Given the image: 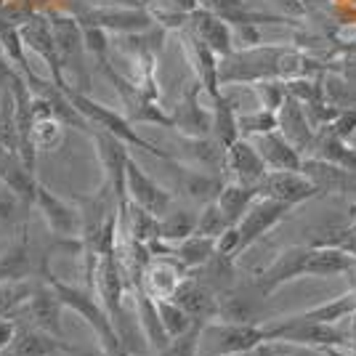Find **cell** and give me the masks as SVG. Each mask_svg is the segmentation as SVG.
Listing matches in <instances>:
<instances>
[{
    "mask_svg": "<svg viewBox=\"0 0 356 356\" xmlns=\"http://www.w3.org/2000/svg\"><path fill=\"white\" fill-rule=\"evenodd\" d=\"M226 356H258V348L255 351H242V354H226Z\"/></svg>",
    "mask_w": 356,
    "mask_h": 356,
    "instance_id": "cell-50",
    "label": "cell"
},
{
    "mask_svg": "<svg viewBox=\"0 0 356 356\" xmlns=\"http://www.w3.org/2000/svg\"><path fill=\"white\" fill-rule=\"evenodd\" d=\"M303 173L312 178L314 184L325 192H356V173L338 168V165L319 160V157H306L303 160Z\"/></svg>",
    "mask_w": 356,
    "mask_h": 356,
    "instance_id": "cell-30",
    "label": "cell"
},
{
    "mask_svg": "<svg viewBox=\"0 0 356 356\" xmlns=\"http://www.w3.org/2000/svg\"><path fill=\"white\" fill-rule=\"evenodd\" d=\"M96 6H144V0H96Z\"/></svg>",
    "mask_w": 356,
    "mask_h": 356,
    "instance_id": "cell-48",
    "label": "cell"
},
{
    "mask_svg": "<svg viewBox=\"0 0 356 356\" xmlns=\"http://www.w3.org/2000/svg\"><path fill=\"white\" fill-rule=\"evenodd\" d=\"M90 138L96 144L99 163L104 168V184L125 205L128 202V194H125V168H128V160H131L128 144L122 138H118V136L102 131V128H93V125H90Z\"/></svg>",
    "mask_w": 356,
    "mask_h": 356,
    "instance_id": "cell-13",
    "label": "cell"
},
{
    "mask_svg": "<svg viewBox=\"0 0 356 356\" xmlns=\"http://www.w3.org/2000/svg\"><path fill=\"white\" fill-rule=\"evenodd\" d=\"M312 157H319V160H327V163L356 173V149L348 141H343V138L332 136L330 131H325V128L316 136V147H314Z\"/></svg>",
    "mask_w": 356,
    "mask_h": 356,
    "instance_id": "cell-36",
    "label": "cell"
},
{
    "mask_svg": "<svg viewBox=\"0 0 356 356\" xmlns=\"http://www.w3.org/2000/svg\"><path fill=\"white\" fill-rule=\"evenodd\" d=\"M248 88H250V93L258 99V106L271 109V112H280V106L284 104V99L290 96L284 80H258V83H252Z\"/></svg>",
    "mask_w": 356,
    "mask_h": 356,
    "instance_id": "cell-41",
    "label": "cell"
},
{
    "mask_svg": "<svg viewBox=\"0 0 356 356\" xmlns=\"http://www.w3.org/2000/svg\"><path fill=\"white\" fill-rule=\"evenodd\" d=\"M210 106H213V134L210 136H213L223 149H229L237 138H242V136H239V122H237V115H239L237 104H234L226 93H221L218 99L210 102Z\"/></svg>",
    "mask_w": 356,
    "mask_h": 356,
    "instance_id": "cell-33",
    "label": "cell"
},
{
    "mask_svg": "<svg viewBox=\"0 0 356 356\" xmlns=\"http://www.w3.org/2000/svg\"><path fill=\"white\" fill-rule=\"evenodd\" d=\"M346 51H348V54H351V56L356 59V43L354 45H346Z\"/></svg>",
    "mask_w": 356,
    "mask_h": 356,
    "instance_id": "cell-52",
    "label": "cell"
},
{
    "mask_svg": "<svg viewBox=\"0 0 356 356\" xmlns=\"http://www.w3.org/2000/svg\"><path fill=\"white\" fill-rule=\"evenodd\" d=\"M239 122V136L242 138H255V136L271 134V131H280V120H277V112L271 109H250V112H239L237 115Z\"/></svg>",
    "mask_w": 356,
    "mask_h": 356,
    "instance_id": "cell-39",
    "label": "cell"
},
{
    "mask_svg": "<svg viewBox=\"0 0 356 356\" xmlns=\"http://www.w3.org/2000/svg\"><path fill=\"white\" fill-rule=\"evenodd\" d=\"M48 19H51V30H54V40H56V51H59L67 83L72 80V88L88 93V48H86V35H83L80 19L77 14H64V11H54V14H48Z\"/></svg>",
    "mask_w": 356,
    "mask_h": 356,
    "instance_id": "cell-3",
    "label": "cell"
},
{
    "mask_svg": "<svg viewBox=\"0 0 356 356\" xmlns=\"http://www.w3.org/2000/svg\"><path fill=\"white\" fill-rule=\"evenodd\" d=\"M32 205L38 208L43 223L48 226V232L56 239H80V232H83L80 205H72V202L61 200L59 194L51 192L45 184H38Z\"/></svg>",
    "mask_w": 356,
    "mask_h": 356,
    "instance_id": "cell-11",
    "label": "cell"
},
{
    "mask_svg": "<svg viewBox=\"0 0 356 356\" xmlns=\"http://www.w3.org/2000/svg\"><path fill=\"white\" fill-rule=\"evenodd\" d=\"M255 200H258V186H248V184H239V181H226L216 202L226 213L229 223L237 226Z\"/></svg>",
    "mask_w": 356,
    "mask_h": 356,
    "instance_id": "cell-34",
    "label": "cell"
},
{
    "mask_svg": "<svg viewBox=\"0 0 356 356\" xmlns=\"http://www.w3.org/2000/svg\"><path fill=\"white\" fill-rule=\"evenodd\" d=\"M125 194L131 202L147 208L154 216H165L173 208V192L165 189L163 184H157V178L149 176L134 157L128 160V168H125Z\"/></svg>",
    "mask_w": 356,
    "mask_h": 356,
    "instance_id": "cell-17",
    "label": "cell"
},
{
    "mask_svg": "<svg viewBox=\"0 0 356 356\" xmlns=\"http://www.w3.org/2000/svg\"><path fill=\"white\" fill-rule=\"evenodd\" d=\"M64 93H67V96H70V102L80 109V115L88 120V125L102 128V131H106V134H112V136H118V138H122L128 147L141 149V152H147V154L157 157V160H173V154H170V152L157 149L152 141H147L144 136H138L134 122L125 118V115L115 112L112 106H106V104H102V102H96V99H90L88 93L72 88V86H67Z\"/></svg>",
    "mask_w": 356,
    "mask_h": 356,
    "instance_id": "cell-4",
    "label": "cell"
},
{
    "mask_svg": "<svg viewBox=\"0 0 356 356\" xmlns=\"http://www.w3.org/2000/svg\"><path fill=\"white\" fill-rule=\"evenodd\" d=\"M343 234H348V237H351V234H356V221L351 223V226H348V229H346V232H343Z\"/></svg>",
    "mask_w": 356,
    "mask_h": 356,
    "instance_id": "cell-51",
    "label": "cell"
},
{
    "mask_svg": "<svg viewBox=\"0 0 356 356\" xmlns=\"http://www.w3.org/2000/svg\"><path fill=\"white\" fill-rule=\"evenodd\" d=\"M216 252L226 255V258H239V252H242V237H239L237 226H229L221 237L216 239Z\"/></svg>",
    "mask_w": 356,
    "mask_h": 356,
    "instance_id": "cell-46",
    "label": "cell"
},
{
    "mask_svg": "<svg viewBox=\"0 0 356 356\" xmlns=\"http://www.w3.org/2000/svg\"><path fill=\"white\" fill-rule=\"evenodd\" d=\"M168 165L173 168V176H176V189L186 200H192L197 205H208L213 200H218V194H221L223 184L221 176L218 173H208V170H200V168H194V165H186L181 163V160H168Z\"/></svg>",
    "mask_w": 356,
    "mask_h": 356,
    "instance_id": "cell-20",
    "label": "cell"
},
{
    "mask_svg": "<svg viewBox=\"0 0 356 356\" xmlns=\"http://www.w3.org/2000/svg\"><path fill=\"white\" fill-rule=\"evenodd\" d=\"M202 325H205V322H197L189 332H184V335H178V338H170V343L165 346L163 351H157L154 356H200Z\"/></svg>",
    "mask_w": 356,
    "mask_h": 356,
    "instance_id": "cell-43",
    "label": "cell"
},
{
    "mask_svg": "<svg viewBox=\"0 0 356 356\" xmlns=\"http://www.w3.org/2000/svg\"><path fill=\"white\" fill-rule=\"evenodd\" d=\"M170 255H173L186 271H197V268H202L210 258L216 255V239L202 237V234H192L189 239L173 245V248H170Z\"/></svg>",
    "mask_w": 356,
    "mask_h": 356,
    "instance_id": "cell-35",
    "label": "cell"
},
{
    "mask_svg": "<svg viewBox=\"0 0 356 356\" xmlns=\"http://www.w3.org/2000/svg\"><path fill=\"white\" fill-rule=\"evenodd\" d=\"M277 120H280V134H282L303 157H306V154L312 157L319 131H316V125H314L312 118H309L303 102H298L296 96H287L284 104L280 106V112H277Z\"/></svg>",
    "mask_w": 356,
    "mask_h": 356,
    "instance_id": "cell-18",
    "label": "cell"
},
{
    "mask_svg": "<svg viewBox=\"0 0 356 356\" xmlns=\"http://www.w3.org/2000/svg\"><path fill=\"white\" fill-rule=\"evenodd\" d=\"M252 144L258 147L261 157L266 160L268 170H303V160H306V157H303L280 131L255 136Z\"/></svg>",
    "mask_w": 356,
    "mask_h": 356,
    "instance_id": "cell-28",
    "label": "cell"
},
{
    "mask_svg": "<svg viewBox=\"0 0 356 356\" xmlns=\"http://www.w3.org/2000/svg\"><path fill=\"white\" fill-rule=\"evenodd\" d=\"M157 312H160V319H163V327L165 332L170 335V338H178V335H184V332H189L194 325H197V319L186 314L184 306H178L173 298H165V300H157Z\"/></svg>",
    "mask_w": 356,
    "mask_h": 356,
    "instance_id": "cell-40",
    "label": "cell"
},
{
    "mask_svg": "<svg viewBox=\"0 0 356 356\" xmlns=\"http://www.w3.org/2000/svg\"><path fill=\"white\" fill-rule=\"evenodd\" d=\"M67 346L61 343V338H54L51 332L38 330V327H19L16 338L6 351H0V356H56L61 354Z\"/></svg>",
    "mask_w": 356,
    "mask_h": 356,
    "instance_id": "cell-29",
    "label": "cell"
},
{
    "mask_svg": "<svg viewBox=\"0 0 356 356\" xmlns=\"http://www.w3.org/2000/svg\"><path fill=\"white\" fill-rule=\"evenodd\" d=\"M197 234V213L189 208H170L160 216V239L168 245H178Z\"/></svg>",
    "mask_w": 356,
    "mask_h": 356,
    "instance_id": "cell-37",
    "label": "cell"
},
{
    "mask_svg": "<svg viewBox=\"0 0 356 356\" xmlns=\"http://www.w3.org/2000/svg\"><path fill=\"white\" fill-rule=\"evenodd\" d=\"M268 341L298 343V346H312V348H351L348 335L341 332L335 325H319V322H303L293 316H282L277 322L266 325Z\"/></svg>",
    "mask_w": 356,
    "mask_h": 356,
    "instance_id": "cell-7",
    "label": "cell"
},
{
    "mask_svg": "<svg viewBox=\"0 0 356 356\" xmlns=\"http://www.w3.org/2000/svg\"><path fill=\"white\" fill-rule=\"evenodd\" d=\"M218 293L205 284L197 274H189L184 282L178 284L176 300L178 306H184L189 316H194L197 322H213V319H218Z\"/></svg>",
    "mask_w": 356,
    "mask_h": 356,
    "instance_id": "cell-24",
    "label": "cell"
},
{
    "mask_svg": "<svg viewBox=\"0 0 356 356\" xmlns=\"http://www.w3.org/2000/svg\"><path fill=\"white\" fill-rule=\"evenodd\" d=\"M327 354L330 356H356L351 348H327Z\"/></svg>",
    "mask_w": 356,
    "mask_h": 356,
    "instance_id": "cell-49",
    "label": "cell"
},
{
    "mask_svg": "<svg viewBox=\"0 0 356 356\" xmlns=\"http://www.w3.org/2000/svg\"><path fill=\"white\" fill-rule=\"evenodd\" d=\"M16 332H19V325H16L14 319H0V351H6L11 346Z\"/></svg>",
    "mask_w": 356,
    "mask_h": 356,
    "instance_id": "cell-47",
    "label": "cell"
},
{
    "mask_svg": "<svg viewBox=\"0 0 356 356\" xmlns=\"http://www.w3.org/2000/svg\"><path fill=\"white\" fill-rule=\"evenodd\" d=\"M229 226L232 223H229L226 213H223L216 200L208 202V205H202V210L197 213V234H202V237L218 239Z\"/></svg>",
    "mask_w": 356,
    "mask_h": 356,
    "instance_id": "cell-42",
    "label": "cell"
},
{
    "mask_svg": "<svg viewBox=\"0 0 356 356\" xmlns=\"http://www.w3.org/2000/svg\"><path fill=\"white\" fill-rule=\"evenodd\" d=\"M144 6H147V0H144Z\"/></svg>",
    "mask_w": 356,
    "mask_h": 356,
    "instance_id": "cell-56",
    "label": "cell"
},
{
    "mask_svg": "<svg viewBox=\"0 0 356 356\" xmlns=\"http://www.w3.org/2000/svg\"><path fill=\"white\" fill-rule=\"evenodd\" d=\"M0 178L14 189L27 205L35 202V192H38V178H35V168L24 163L19 154H8L0 149Z\"/></svg>",
    "mask_w": 356,
    "mask_h": 356,
    "instance_id": "cell-31",
    "label": "cell"
},
{
    "mask_svg": "<svg viewBox=\"0 0 356 356\" xmlns=\"http://www.w3.org/2000/svg\"><path fill=\"white\" fill-rule=\"evenodd\" d=\"M99 70H102L106 80L115 86L120 102H122V106H125L122 115L131 120L134 125H160V128H173V115L165 112L163 106H160V102H154V99L144 96V93L134 86V80H131L128 74L115 72L112 61L99 64Z\"/></svg>",
    "mask_w": 356,
    "mask_h": 356,
    "instance_id": "cell-6",
    "label": "cell"
},
{
    "mask_svg": "<svg viewBox=\"0 0 356 356\" xmlns=\"http://www.w3.org/2000/svg\"><path fill=\"white\" fill-rule=\"evenodd\" d=\"M258 194L298 208L314 197H319L322 189L303 170H268L266 178L258 184Z\"/></svg>",
    "mask_w": 356,
    "mask_h": 356,
    "instance_id": "cell-15",
    "label": "cell"
},
{
    "mask_svg": "<svg viewBox=\"0 0 356 356\" xmlns=\"http://www.w3.org/2000/svg\"><path fill=\"white\" fill-rule=\"evenodd\" d=\"M290 213H293V205H284L280 200H271V197H261L258 194V200L252 202L250 208H248V213L242 216V221L237 223L239 237H242V252L248 250V248H252L258 239L266 237L268 232L277 223H282Z\"/></svg>",
    "mask_w": 356,
    "mask_h": 356,
    "instance_id": "cell-16",
    "label": "cell"
},
{
    "mask_svg": "<svg viewBox=\"0 0 356 356\" xmlns=\"http://www.w3.org/2000/svg\"><path fill=\"white\" fill-rule=\"evenodd\" d=\"M120 226H122L131 237H136L138 242H144V245H152V242L160 239V216L149 213L147 208L136 205V202H131V200H128L125 208H122Z\"/></svg>",
    "mask_w": 356,
    "mask_h": 356,
    "instance_id": "cell-32",
    "label": "cell"
},
{
    "mask_svg": "<svg viewBox=\"0 0 356 356\" xmlns=\"http://www.w3.org/2000/svg\"><path fill=\"white\" fill-rule=\"evenodd\" d=\"M266 325H232L213 319L202 325L200 335V356H226L255 351L261 343H266Z\"/></svg>",
    "mask_w": 356,
    "mask_h": 356,
    "instance_id": "cell-5",
    "label": "cell"
},
{
    "mask_svg": "<svg viewBox=\"0 0 356 356\" xmlns=\"http://www.w3.org/2000/svg\"><path fill=\"white\" fill-rule=\"evenodd\" d=\"M3 250H6V248H3V245H0V252H3Z\"/></svg>",
    "mask_w": 356,
    "mask_h": 356,
    "instance_id": "cell-55",
    "label": "cell"
},
{
    "mask_svg": "<svg viewBox=\"0 0 356 356\" xmlns=\"http://www.w3.org/2000/svg\"><path fill=\"white\" fill-rule=\"evenodd\" d=\"M287 45L237 48L221 59V86H252L258 80H282V56Z\"/></svg>",
    "mask_w": 356,
    "mask_h": 356,
    "instance_id": "cell-2",
    "label": "cell"
},
{
    "mask_svg": "<svg viewBox=\"0 0 356 356\" xmlns=\"http://www.w3.org/2000/svg\"><path fill=\"white\" fill-rule=\"evenodd\" d=\"M309 258H312V245H293V248H287L264 271H258L252 277V287L264 298H268L274 290H280L282 284L300 280V277H309Z\"/></svg>",
    "mask_w": 356,
    "mask_h": 356,
    "instance_id": "cell-10",
    "label": "cell"
},
{
    "mask_svg": "<svg viewBox=\"0 0 356 356\" xmlns=\"http://www.w3.org/2000/svg\"><path fill=\"white\" fill-rule=\"evenodd\" d=\"M19 32H22L24 45L45 64L48 80H54L59 88H67L70 83H67L64 70H61L59 51H56V40H54V30H51V19L40 14H32L19 24Z\"/></svg>",
    "mask_w": 356,
    "mask_h": 356,
    "instance_id": "cell-12",
    "label": "cell"
},
{
    "mask_svg": "<svg viewBox=\"0 0 356 356\" xmlns=\"http://www.w3.org/2000/svg\"><path fill=\"white\" fill-rule=\"evenodd\" d=\"M178 38H181V51L189 61L194 72V80H200V86L205 88L208 99H218L223 93L221 86V56L210 48L197 32L189 30V24L184 30H178Z\"/></svg>",
    "mask_w": 356,
    "mask_h": 356,
    "instance_id": "cell-9",
    "label": "cell"
},
{
    "mask_svg": "<svg viewBox=\"0 0 356 356\" xmlns=\"http://www.w3.org/2000/svg\"><path fill=\"white\" fill-rule=\"evenodd\" d=\"M189 30L197 32L221 59L234 51V30H232V24L226 19H221L216 11L205 8V6H200L194 14H189Z\"/></svg>",
    "mask_w": 356,
    "mask_h": 356,
    "instance_id": "cell-25",
    "label": "cell"
},
{
    "mask_svg": "<svg viewBox=\"0 0 356 356\" xmlns=\"http://www.w3.org/2000/svg\"><path fill=\"white\" fill-rule=\"evenodd\" d=\"M131 300H134V312L138 316V327H141V332H144V341H147L149 351H163L165 346L170 343V335L165 332L163 327V319H160V312H157V300L154 298H149L144 290H141V284L128 293Z\"/></svg>",
    "mask_w": 356,
    "mask_h": 356,
    "instance_id": "cell-27",
    "label": "cell"
},
{
    "mask_svg": "<svg viewBox=\"0 0 356 356\" xmlns=\"http://www.w3.org/2000/svg\"><path fill=\"white\" fill-rule=\"evenodd\" d=\"M32 293H35V284L30 280L0 282V319H14L19 312H24Z\"/></svg>",
    "mask_w": 356,
    "mask_h": 356,
    "instance_id": "cell-38",
    "label": "cell"
},
{
    "mask_svg": "<svg viewBox=\"0 0 356 356\" xmlns=\"http://www.w3.org/2000/svg\"><path fill=\"white\" fill-rule=\"evenodd\" d=\"M64 303H61L59 293L51 287V282L43 277V282L35 284V293H32L30 303L24 306V312L30 314L32 325L38 330L51 332L54 338L64 335V327H61V314H64Z\"/></svg>",
    "mask_w": 356,
    "mask_h": 356,
    "instance_id": "cell-23",
    "label": "cell"
},
{
    "mask_svg": "<svg viewBox=\"0 0 356 356\" xmlns=\"http://www.w3.org/2000/svg\"><path fill=\"white\" fill-rule=\"evenodd\" d=\"M351 351H354V354H356V346H351Z\"/></svg>",
    "mask_w": 356,
    "mask_h": 356,
    "instance_id": "cell-54",
    "label": "cell"
},
{
    "mask_svg": "<svg viewBox=\"0 0 356 356\" xmlns=\"http://www.w3.org/2000/svg\"><path fill=\"white\" fill-rule=\"evenodd\" d=\"M45 280H48L51 287L59 293L61 303H64L72 314H77V316L93 330V335H96V341H99V348H102L106 356H134L128 348H125V343H122V338H120V332H118V327H115V322H112V316H109V312L104 309V303L99 300V296H96L93 290L64 282V280H59V277H54L51 271L45 274Z\"/></svg>",
    "mask_w": 356,
    "mask_h": 356,
    "instance_id": "cell-1",
    "label": "cell"
},
{
    "mask_svg": "<svg viewBox=\"0 0 356 356\" xmlns=\"http://www.w3.org/2000/svg\"><path fill=\"white\" fill-rule=\"evenodd\" d=\"M348 144H351V147H354V149H356V134H354V136H351V141H348Z\"/></svg>",
    "mask_w": 356,
    "mask_h": 356,
    "instance_id": "cell-53",
    "label": "cell"
},
{
    "mask_svg": "<svg viewBox=\"0 0 356 356\" xmlns=\"http://www.w3.org/2000/svg\"><path fill=\"white\" fill-rule=\"evenodd\" d=\"M261 300L264 296L255 287H252V293L232 287L218 298V319L232 322V325H264L261 322Z\"/></svg>",
    "mask_w": 356,
    "mask_h": 356,
    "instance_id": "cell-26",
    "label": "cell"
},
{
    "mask_svg": "<svg viewBox=\"0 0 356 356\" xmlns=\"http://www.w3.org/2000/svg\"><path fill=\"white\" fill-rule=\"evenodd\" d=\"M48 255H35V245L27 237H16L11 245H6V250L0 252V282H19V280H30L38 271L48 274L45 268Z\"/></svg>",
    "mask_w": 356,
    "mask_h": 356,
    "instance_id": "cell-19",
    "label": "cell"
},
{
    "mask_svg": "<svg viewBox=\"0 0 356 356\" xmlns=\"http://www.w3.org/2000/svg\"><path fill=\"white\" fill-rule=\"evenodd\" d=\"M226 170L232 173V181L258 186L266 178L268 165L261 157L258 147L252 144V138H237L232 147L226 149Z\"/></svg>",
    "mask_w": 356,
    "mask_h": 356,
    "instance_id": "cell-22",
    "label": "cell"
},
{
    "mask_svg": "<svg viewBox=\"0 0 356 356\" xmlns=\"http://www.w3.org/2000/svg\"><path fill=\"white\" fill-rule=\"evenodd\" d=\"M325 131H330V134L343 138V141H351V136L356 134V106L341 109V115L332 120V125H327Z\"/></svg>",
    "mask_w": 356,
    "mask_h": 356,
    "instance_id": "cell-45",
    "label": "cell"
},
{
    "mask_svg": "<svg viewBox=\"0 0 356 356\" xmlns=\"http://www.w3.org/2000/svg\"><path fill=\"white\" fill-rule=\"evenodd\" d=\"M186 277H189V271L181 266L173 255H154L149 261V266L144 268L141 290L154 300H165V298L176 296L178 284Z\"/></svg>",
    "mask_w": 356,
    "mask_h": 356,
    "instance_id": "cell-21",
    "label": "cell"
},
{
    "mask_svg": "<svg viewBox=\"0 0 356 356\" xmlns=\"http://www.w3.org/2000/svg\"><path fill=\"white\" fill-rule=\"evenodd\" d=\"M202 93H205V88L200 86V80H192L181 93L176 109L170 112L173 115V128L181 136L205 138V136L213 134V106L202 104Z\"/></svg>",
    "mask_w": 356,
    "mask_h": 356,
    "instance_id": "cell-14",
    "label": "cell"
},
{
    "mask_svg": "<svg viewBox=\"0 0 356 356\" xmlns=\"http://www.w3.org/2000/svg\"><path fill=\"white\" fill-rule=\"evenodd\" d=\"M77 19L83 24L102 27L109 35H136V32L152 30L157 22L152 19L147 6H90L83 8Z\"/></svg>",
    "mask_w": 356,
    "mask_h": 356,
    "instance_id": "cell-8",
    "label": "cell"
},
{
    "mask_svg": "<svg viewBox=\"0 0 356 356\" xmlns=\"http://www.w3.org/2000/svg\"><path fill=\"white\" fill-rule=\"evenodd\" d=\"M83 24V22H80ZM83 35H86V48H88V56H93L96 67L109 61L112 56V43H109V32L102 27H93V24H83Z\"/></svg>",
    "mask_w": 356,
    "mask_h": 356,
    "instance_id": "cell-44",
    "label": "cell"
}]
</instances>
